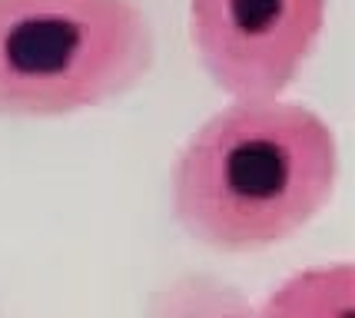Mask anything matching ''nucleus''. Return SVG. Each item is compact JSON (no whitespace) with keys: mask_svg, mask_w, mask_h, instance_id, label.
<instances>
[{"mask_svg":"<svg viewBox=\"0 0 355 318\" xmlns=\"http://www.w3.org/2000/svg\"><path fill=\"white\" fill-rule=\"evenodd\" d=\"M339 182L336 130L293 100H232L176 152L173 215L216 252H263L293 239Z\"/></svg>","mask_w":355,"mask_h":318,"instance_id":"1","label":"nucleus"},{"mask_svg":"<svg viewBox=\"0 0 355 318\" xmlns=\"http://www.w3.org/2000/svg\"><path fill=\"white\" fill-rule=\"evenodd\" d=\"M156 60L139 0H0V116H70L139 87Z\"/></svg>","mask_w":355,"mask_h":318,"instance_id":"2","label":"nucleus"},{"mask_svg":"<svg viewBox=\"0 0 355 318\" xmlns=\"http://www.w3.org/2000/svg\"><path fill=\"white\" fill-rule=\"evenodd\" d=\"M329 0H189V40L230 100H279L319 46Z\"/></svg>","mask_w":355,"mask_h":318,"instance_id":"3","label":"nucleus"},{"mask_svg":"<svg viewBox=\"0 0 355 318\" xmlns=\"http://www.w3.org/2000/svg\"><path fill=\"white\" fill-rule=\"evenodd\" d=\"M355 272L349 262L312 265L279 282L256 318H352Z\"/></svg>","mask_w":355,"mask_h":318,"instance_id":"4","label":"nucleus"},{"mask_svg":"<svg viewBox=\"0 0 355 318\" xmlns=\"http://www.w3.org/2000/svg\"><path fill=\"white\" fill-rule=\"evenodd\" d=\"M143 318H256V305L223 275L180 272L150 292Z\"/></svg>","mask_w":355,"mask_h":318,"instance_id":"5","label":"nucleus"}]
</instances>
